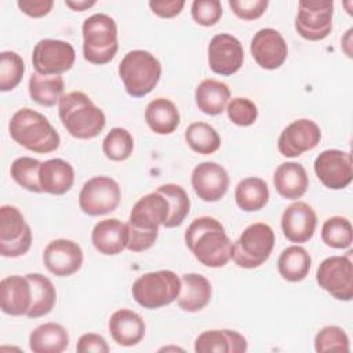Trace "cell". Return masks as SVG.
<instances>
[{"label": "cell", "instance_id": "1", "mask_svg": "<svg viewBox=\"0 0 353 353\" xmlns=\"http://www.w3.org/2000/svg\"><path fill=\"white\" fill-rule=\"evenodd\" d=\"M185 243L204 266L223 268L232 259L233 243L223 225L212 216L196 218L185 230Z\"/></svg>", "mask_w": 353, "mask_h": 353}, {"label": "cell", "instance_id": "2", "mask_svg": "<svg viewBox=\"0 0 353 353\" xmlns=\"http://www.w3.org/2000/svg\"><path fill=\"white\" fill-rule=\"evenodd\" d=\"M58 116L66 131L77 139H92L106 125V116L83 91L63 94L58 102Z\"/></svg>", "mask_w": 353, "mask_h": 353}, {"label": "cell", "instance_id": "3", "mask_svg": "<svg viewBox=\"0 0 353 353\" xmlns=\"http://www.w3.org/2000/svg\"><path fill=\"white\" fill-rule=\"evenodd\" d=\"M8 132L18 145L34 153H51L61 143V137L48 119L30 108H21L11 116Z\"/></svg>", "mask_w": 353, "mask_h": 353}, {"label": "cell", "instance_id": "4", "mask_svg": "<svg viewBox=\"0 0 353 353\" xmlns=\"http://www.w3.org/2000/svg\"><path fill=\"white\" fill-rule=\"evenodd\" d=\"M83 55L92 65L110 62L117 50V25L114 19L102 12L90 15L83 22Z\"/></svg>", "mask_w": 353, "mask_h": 353}, {"label": "cell", "instance_id": "5", "mask_svg": "<svg viewBox=\"0 0 353 353\" xmlns=\"http://www.w3.org/2000/svg\"><path fill=\"white\" fill-rule=\"evenodd\" d=\"M119 76L128 95L142 98L157 85L161 77V65L152 52L132 50L119 63Z\"/></svg>", "mask_w": 353, "mask_h": 353}, {"label": "cell", "instance_id": "6", "mask_svg": "<svg viewBox=\"0 0 353 353\" xmlns=\"http://www.w3.org/2000/svg\"><path fill=\"white\" fill-rule=\"evenodd\" d=\"M181 279L172 270L148 272L139 276L131 288L135 302L145 309H159L176 301Z\"/></svg>", "mask_w": 353, "mask_h": 353}, {"label": "cell", "instance_id": "7", "mask_svg": "<svg viewBox=\"0 0 353 353\" xmlns=\"http://www.w3.org/2000/svg\"><path fill=\"white\" fill-rule=\"evenodd\" d=\"M274 240V232L268 223H251L233 243L232 259L237 266L244 269L258 268L269 259Z\"/></svg>", "mask_w": 353, "mask_h": 353}, {"label": "cell", "instance_id": "8", "mask_svg": "<svg viewBox=\"0 0 353 353\" xmlns=\"http://www.w3.org/2000/svg\"><path fill=\"white\" fill-rule=\"evenodd\" d=\"M350 254L352 251L346 255L325 258L316 272V281L320 288L338 301H350L353 298V263Z\"/></svg>", "mask_w": 353, "mask_h": 353}, {"label": "cell", "instance_id": "9", "mask_svg": "<svg viewBox=\"0 0 353 353\" xmlns=\"http://www.w3.org/2000/svg\"><path fill=\"white\" fill-rule=\"evenodd\" d=\"M32 245V230L25 222L22 212L14 205L0 208V255L17 258L29 251Z\"/></svg>", "mask_w": 353, "mask_h": 353}, {"label": "cell", "instance_id": "10", "mask_svg": "<svg viewBox=\"0 0 353 353\" xmlns=\"http://www.w3.org/2000/svg\"><path fill=\"white\" fill-rule=\"evenodd\" d=\"M120 197V186L113 178L97 175L83 185L79 194V207L90 216H99L114 211Z\"/></svg>", "mask_w": 353, "mask_h": 353}, {"label": "cell", "instance_id": "11", "mask_svg": "<svg viewBox=\"0 0 353 353\" xmlns=\"http://www.w3.org/2000/svg\"><path fill=\"white\" fill-rule=\"evenodd\" d=\"M334 3L320 0H302L298 3L295 29L309 41L325 39L332 29Z\"/></svg>", "mask_w": 353, "mask_h": 353}, {"label": "cell", "instance_id": "12", "mask_svg": "<svg viewBox=\"0 0 353 353\" xmlns=\"http://www.w3.org/2000/svg\"><path fill=\"white\" fill-rule=\"evenodd\" d=\"M76 51L68 41L58 39H43L37 41L32 52L34 70L43 76H61L72 69Z\"/></svg>", "mask_w": 353, "mask_h": 353}, {"label": "cell", "instance_id": "13", "mask_svg": "<svg viewBox=\"0 0 353 353\" xmlns=\"http://www.w3.org/2000/svg\"><path fill=\"white\" fill-rule=\"evenodd\" d=\"M170 216V204L163 193L157 189L141 197L134 205L128 216V228L145 233H157Z\"/></svg>", "mask_w": 353, "mask_h": 353}, {"label": "cell", "instance_id": "14", "mask_svg": "<svg viewBox=\"0 0 353 353\" xmlns=\"http://www.w3.org/2000/svg\"><path fill=\"white\" fill-rule=\"evenodd\" d=\"M313 168L319 181L332 190L346 188L353 178L352 156L339 149L323 150L316 157Z\"/></svg>", "mask_w": 353, "mask_h": 353}, {"label": "cell", "instance_id": "15", "mask_svg": "<svg viewBox=\"0 0 353 353\" xmlns=\"http://www.w3.org/2000/svg\"><path fill=\"white\" fill-rule=\"evenodd\" d=\"M210 69L221 76H232L244 62V50L240 40L229 33L215 34L207 48Z\"/></svg>", "mask_w": 353, "mask_h": 353}, {"label": "cell", "instance_id": "16", "mask_svg": "<svg viewBox=\"0 0 353 353\" xmlns=\"http://www.w3.org/2000/svg\"><path fill=\"white\" fill-rule=\"evenodd\" d=\"M321 139L320 127L310 119L290 123L279 135L277 149L284 157H296L314 149Z\"/></svg>", "mask_w": 353, "mask_h": 353}, {"label": "cell", "instance_id": "17", "mask_svg": "<svg viewBox=\"0 0 353 353\" xmlns=\"http://www.w3.org/2000/svg\"><path fill=\"white\" fill-rule=\"evenodd\" d=\"M250 51L255 62L266 70L280 68L288 55V47L284 37L273 28L259 29L251 40Z\"/></svg>", "mask_w": 353, "mask_h": 353}, {"label": "cell", "instance_id": "18", "mask_svg": "<svg viewBox=\"0 0 353 353\" xmlns=\"http://www.w3.org/2000/svg\"><path fill=\"white\" fill-rule=\"evenodd\" d=\"M43 262L47 270L54 276L68 277L81 268L83 250L73 240L57 239L46 245Z\"/></svg>", "mask_w": 353, "mask_h": 353}, {"label": "cell", "instance_id": "19", "mask_svg": "<svg viewBox=\"0 0 353 353\" xmlns=\"http://www.w3.org/2000/svg\"><path fill=\"white\" fill-rule=\"evenodd\" d=\"M192 188L194 193L207 203L221 200L229 188L228 171L215 161H203L192 171Z\"/></svg>", "mask_w": 353, "mask_h": 353}, {"label": "cell", "instance_id": "20", "mask_svg": "<svg viewBox=\"0 0 353 353\" xmlns=\"http://www.w3.org/2000/svg\"><path fill=\"white\" fill-rule=\"evenodd\" d=\"M317 226L314 210L305 201L291 203L281 215V230L291 243L309 241Z\"/></svg>", "mask_w": 353, "mask_h": 353}, {"label": "cell", "instance_id": "21", "mask_svg": "<svg viewBox=\"0 0 353 353\" xmlns=\"http://www.w3.org/2000/svg\"><path fill=\"white\" fill-rule=\"evenodd\" d=\"M130 239L128 225L117 218H106L95 223L91 243L102 255H117L127 248Z\"/></svg>", "mask_w": 353, "mask_h": 353}, {"label": "cell", "instance_id": "22", "mask_svg": "<svg viewBox=\"0 0 353 353\" xmlns=\"http://www.w3.org/2000/svg\"><path fill=\"white\" fill-rule=\"evenodd\" d=\"M32 305V287L26 276H7L0 281V306L8 316H26Z\"/></svg>", "mask_w": 353, "mask_h": 353}, {"label": "cell", "instance_id": "23", "mask_svg": "<svg viewBox=\"0 0 353 353\" xmlns=\"http://www.w3.org/2000/svg\"><path fill=\"white\" fill-rule=\"evenodd\" d=\"M108 327L113 341L125 347L138 345L143 339L146 331L143 319L131 309L116 310L110 316Z\"/></svg>", "mask_w": 353, "mask_h": 353}, {"label": "cell", "instance_id": "24", "mask_svg": "<svg viewBox=\"0 0 353 353\" xmlns=\"http://www.w3.org/2000/svg\"><path fill=\"white\" fill-rule=\"evenodd\" d=\"M39 183L41 192L62 196L70 190L74 183V170L63 159H50L41 161L39 170Z\"/></svg>", "mask_w": 353, "mask_h": 353}, {"label": "cell", "instance_id": "25", "mask_svg": "<svg viewBox=\"0 0 353 353\" xmlns=\"http://www.w3.org/2000/svg\"><path fill=\"white\" fill-rule=\"evenodd\" d=\"M247 339L234 330H208L194 341L197 353H244Z\"/></svg>", "mask_w": 353, "mask_h": 353}, {"label": "cell", "instance_id": "26", "mask_svg": "<svg viewBox=\"0 0 353 353\" xmlns=\"http://www.w3.org/2000/svg\"><path fill=\"white\" fill-rule=\"evenodd\" d=\"M273 183L277 193L288 200L301 199L309 186V176L305 167L295 161L281 163L274 174Z\"/></svg>", "mask_w": 353, "mask_h": 353}, {"label": "cell", "instance_id": "27", "mask_svg": "<svg viewBox=\"0 0 353 353\" xmlns=\"http://www.w3.org/2000/svg\"><path fill=\"white\" fill-rule=\"evenodd\" d=\"M211 299V283L199 273H185L181 277L178 306L188 313L203 310Z\"/></svg>", "mask_w": 353, "mask_h": 353}, {"label": "cell", "instance_id": "28", "mask_svg": "<svg viewBox=\"0 0 353 353\" xmlns=\"http://www.w3.org/2000/svg\"><path fill=\"white\" fill-rule=\"evenodd\" d=\"M179 112L175 103L167 98L150 101L145 109V121L149 128L159 135L172 134L179 125Z\"/></svg>", "mask_w": 353, "mask_h": 353}, {"label": "cell", "instance_id": "29", "mask_svg": "<svg viewBox=\"0 0 353 353\" xmlns=\"http://www.w3.org/2000/svg\"><path fill=\"white\" fill-rule=\"evenodd\" d=\"M69 346V334L58 323H44L29 335V347L33 353H61Z\"/></svg>", "mask_w": 353, "mask_h": 353}, {"label": "cell", "instance_id": "30", "mask_svg": "<svg viewBox=\"0 0 353 353\" xmlns=\"http://www.w3.org/2000/svg\"><path fill=\"white\" fill-rule=\"evenodd\" d=\"M194 98L199 110L210 116H218L226 109L230 99V90L222 81L205 79L196 87Z\"/></svg>", "mask_w": 353, "mask_h": 353}, {"label": "cell", "instance_id": "31", "mask_svg": "<svg viewBox=\"0 0 353 353\" xmlns=\"http://www.w3.org/2000/svg\"><path fill=\"white\" fill-rule=\"evenodd\" d=\"M312 265V258L306 248L301 245H290L284 248L277 259L279 274L291 283L306 279Z\"/></svg>", "mask_w": 353, "mask_h": 353}, {"label": "cell", "instance_id": "32", "mask_svg": "<svg viewBox=\"0 0 353 353\" xmlns=\"http://www.w3.org/2000/svg\"><path fill=\"white\" fill-rule=\"evenodd\" d=\"M32 287V305L26 317L39 319L48 314L57 302V291L52 281L40 273L26 274Z\"/></svg>", "mask_w": 353, "mask_h": 353}, {"label": "cell", "instance_id": "33", "mask_svg": "<svg viewBox=\"0 0 353 353\" xmlns=\"http://www.w3.org/2000/svg\"><path fill=\"white\" fill-rule=\"evenodd\" d=\"M234 200L237 207L245 212L259 211L269 201L268 183L258 176L244 178L236 186Z\"/></svg>", "mask_w": 353, "mask_h": 353}, {"label": "cell", "instance_id": "34", "mask_svg": "<svg viewBox=\"0 0 353 353\" xmlns=\"http://www.w3.org/2000/svg\"><path fill=\"white\" fill-rule=\"evenodd\" d=\"M65 81L61 76H43L37 72L30 74L29 95L30 98L46 108H51L63 97Z\"/></svg>", "mask_w": 353, "mask_h": 353}, {"label": "cell", "instance_id": "35", "mask_svg": "<svg viewBox=\"0 0 353 353\" xmlns=\"http://www.w3.org/2000/svg\"><path fill=\"white\" fill-rule=\"evenodd\" d=\"M188 146L199 154H211L221 146V137L216 130L203 121H194L185 130Z\"/></svg>", "mask_w": 353, "mask_h": 353}, {"label": "cell", "instance_id": "36", "mask_svg": "<svg viewBox=\"0 0 353 353\" xmlns=\"http://www.w3.org/2000/svg\"><path fill=\"white\" fill-rule=\"evenodd\" d=\"M157 190L165 196L170 204V216L164 223V228L179 226L190 210V200L186 190L176 183L161 185L157 188Z\"/></svg>", "mask_w": 353, "mask_h": 353}, {"label": "cell", "instance_id": "37", "mask_svg": "<svg viewBox=\"0 0 353 353\" xmlns=\"http://www.w3.org/2000/svg\"><path fill=\"white\" fill-rule=\"evenodd\" d=\"M321 240L325 245L332 248H349L353 241L350 221L345 216L328 218L321 228Z\"/></svg>", "mask_w": 353, "mask_h": 353}, {"label": "cell", "instance_id": "38", "mask_svg": "<svg viewBox=\"0 0 353 353\" xmlns=\"http://www.w3.org/2000/svg\"><path fill=\"white\" fill-rule=\"evenodd\" d=\"M41 161L33 157L22 156L12 161L10 167V175L11 178L23 189L40 193L41 188L39 183V170H40Z\"/></svg>", "mask_w": 353, "mask_h": 353}, {"label": "cell", "instance_id": "39", "mask_svg": "<svg viewBox=\"0 0 353 353\" xmlns=\"http://www.w3.org/2000/svg\"><path fill=\"white\" fill-rule=\"evenodd\" d=\"M102 150L109 160L124 161L134 150V138L125 128L114 127L103 138Z\"/></svg>", "mask_w": 353, "mask_h": 353}, {"label": "cell", "instance_id": "40", "mask_svg": "<svg viewBox=\"0 0 353 353\" xmlns=\"http://www.w3.org/2000/svg\"><path fill=\"white\" fill-rule=\"evenodd\" d=\"M25 63L21 55L14 51L0 54V90L3 92L14 90L22 80Z\"/></svg>", "mask_w": 353, "mask_h": 353}, {"label": "cell", "instance_id": "41", "mask_svg": "<svg viewBox=\"0 0 353 353\" xmlns=\"http://www.w3.org/2000/svg\"><path fill=\"white\" fill-rule=\"evenodd\" d=\"M314 350L317 353L349 352L350 342L343 328L336 325L323 327L314 336Z\"/></svg>", "mask_w": 353, "mask_h": 353}, {"label": "cell", "instance_id": "42", "mask_svg": "<svg viewBox=\"0 0 353 353\" xmlns=\"http://www.w3.org/2000/svg\"><path fill=\"white\" fill-rule=\"evenodd\" d=\"M226 113L229 120L239 127L252 125L258 119L256 105L244 97L232 98L226 105Z\"/></svg>", "mask_w": 353, "mask_h": 353}, {"label": "cell", "instance_id": "43", "mask_svg": "<svg viewBox=\"0 0 353 353\" xmlns=\"http://www.w3.org/2000/svg\"><path fill=\"white\" fill-rule=\"evenodd\" d=\"M190 12L196 23L201 26H214L222 17V4L218 0H194Z\"/></svg>", "mask_w": 353, "mask_h": 353}, {"label": "cell", "instance_id": "44", "mask_svg": "<svg viewBox=\"0 0 353 353\" xmlns=\"http://www.w3.org/2000/svg\"><path fill=\"white\" fill-rule=\"evenodd\" d=\"M269 6L268 0H230L229 7L236 17L244 21H254L263 15Z\"/></svg>", "mask_w": 353, "mask_h": 353}, {"label": "cell", "instance_id": "45", "mask_svg": "<svg viewBox=\"0 0 353 353\" xmlns=\"http://www.w3.org/2000/svg\"><path fill=\"white\" fill-rule=\"evenodd\" d=\"M76 350L79 353H108L109 346L102 335L95 332H87L79 338Z\"/></svg>", "mask_w": 353, "mask_h": 353}, {"label": "cell", "instance_id": "46", "mask_svg": "<svg viewBox=\"0 0 353 353\" xmlns=\"http://www.w3.org/2000/svg\"><path fill=\"white\" fill-rule=\"evenodd\" d=\"M18 8L32 17V18H40L47 15L52 7H54V1L52 0H19L17 1Z\"/></svg>", "mask_w": 353, "mask_h": 353}, {"label": "cell", "instance_id": "47", "mask_svg": "<svg viewBox=\"0 0 353 353\" xmlns=\"http://www.w3.org/2000/svg\"><path fill=\"white\" fill-rule=\"evenodd\" d=\"M185 6L183 0H171V1H149V7L160 18H174L176 17Z\"/></svg>", "mask_w": 353, "mask_h": 353}, {"label": "cell", "instance_id": "48", "mask_svg": "<svg viewBox=\"0 0 353 353\" xmlns=\"http://www.w3.org/2000/svg\"><path fill=\"white\" fill-rule=\"evenodd\" d=\"M65 4L72 8L73 11H84L87 8H91L95 6V1H88V0H65Z\"/></svg>", "mask_w": 353, "mask_h": 353}]
</instances>
